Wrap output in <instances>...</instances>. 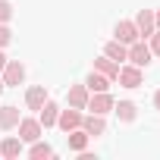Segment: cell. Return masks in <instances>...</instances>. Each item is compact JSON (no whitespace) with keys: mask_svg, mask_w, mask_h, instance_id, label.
Returning a JSON list of instances; mask_svg holds the SVG:
<instances>
[{"mask_svg":"<svg viewBox=\"0 0 160 160\" xmlns=\"http://www.w3.org/2000/svg\"><path fill=\"white\" fill-rule=\"evenodd\" d=\"M16 129H19V138H22V144H32V141H38V138L44 135V126L38 122V116H22Z\"/></svg>","mask_w":160,"mask_h":160,"instance_id":"1","label":"cell"},{"mask_svg":"<svg viewBox=\"0 0 160 160\" xmlns=\"http://www.w3.org/2000/svg\"><path fill=\"white\" fill-rule=\"evenodd\" d=\"M116 82H119L122 88H141V82H144V72H141V66H135V63H126V66H119Z\"/></svg>","mask_w":160,"mask_h":160,"instance_id":"2","label":"cell"},{"mask_svg":"<svg viewBox=\"0 0 160 160\" xmlns=\"http://www.w3.org/2000/svg\"><path fill=\"white\" fill-rule=\"evenodd\" d=\"M3 85L7 88H19L22 82H25V66L19 63V60H7V66H3Z\"/></svg>","mask_w":160,"mask_h":160,"instance_id":"3","label":"cell"},{"mask_svg":"<svg viewBox=\"0 0 160 160\" xmlns=\"http://www.w3.org/2000/svg\"><path fill=\"white\" fill-rule=\"evenodd\" d=\"M151 57H154V53H151V47L144 44V38H138V41H132V44H129V53H126V60H129V63H135V66H141V69H144V66L151 63Z\"/></svg>","mask_w":160,"mask_h":160,"instance_id":"4","label":"cell"},{"mask_svg":"<svg viewBox=\"0 0 160 160\" xmlns=\"http://www.w3.org/2000/svg\"><path fill=\"white\" fill-rule=\"evenodd\" d=\"M113 98H110V91H94L91 98H88V107L85 110H91V113H101V116H107L110 110H113Z\"/></svg>","mask_w":160,"mask_h":160,"instance_id":"5","label":"cell"},{"mask_svg":"<svg viewBox=\"0 0 160 160\" xmlns=\"http://www.w3.org/2000/svg\"><path fill=\"white\" fill-rule=\"evenodd\" d=\"M82 110L78 107H66V110H60V116H57V126L63 129V132H72V129H78L82 126Z\"/></svg>","mask_w":160,"mask_h":160,"instance_id":"6","label":"cell"},{"mask_svg":"<svg viewBox=\"0 0 160 160\" xmlns=\"http://www.w3.org/2000/svg\"><path fill=\"white\" fill-rule=\"evenodd\" d=\"M132 22H135V28H138V35H141V38H151V35L157 32V22H154V10H138V16H135Z\"/></svg>","mask_w":160,"mask_h":160,"instance_id":"7","label":"cell"},{"mask_svg":"<svg viewBox=\"0 0 160 160\" xmlns=\"http://www.w3.org/2000/svg\"><path fill=\"white\" fill-rule=\"evenodd\" d=\"M88 98H91V91L85 88V82L82 85H69V91H66V104L69 107H78V110L88 107Z\"/></svg>","mask_w":160,"mask_h":160,"instance_id":"8","label":"cell"},{"mask_svg":"<svg viewBox=\"0 0 160 160\" xmlns=\"http://www.w3.org/2000/svg\"><path fill=\"white\" fill-rule=\"evenodd\" d=\"M113 35H116V41H122L126 47H129L132 41H138V38H141L132 19H122V22H116V28H113Z\"/></svg>","mask_w":160,"mask_h":160,"instance_id":"9","label":"cell"},{"mask_svg":"<svg viewBox=\"0 0 160 160\" xmlns=\"http://www.w3.org/2000/svg\"><path fill=\"white\" fill-rule=\"evenodd\" d=\"M57 116H60V104L47 98V101L41 104V110H38V122H41L44 129H50V126H57Z\"/></svg>","mask_w":160,"mask_h":160,"instance_id":"10","label":"cell"},{"mask_svg":"<svg viewBox=\"0 0 160 160\" xmlns=\"http://www.w3.org/2000/svg\"><path fill=\"white\" fill-rule=\"evenodd\" d=\"M82 129H85L91 138H98V135L107 132V119H104L101 113H88V116H82Z\"/></svg>","mask_w":160,"mask_h":160,"instance_id":"11","label":"cell"},{"mask_svg":"<svg viewBox=\"0 0 160 160\" xmlns=\"http://www.w3.org/2000/svg\"><path fill=\"white\" fill-rule=\"evenodd\" d=\"M19 119H22L19 107H13V104H3V107H0V129H3V132L16 129V126H19Z\"/></svg>","mask_w":160,"mask_h":160,"instance_id":"12","label":"cell"},{"mask_svg":"<svg viewBox=\"0 0 160 160\" xmlns=\"http://www.w3.org/2000/svg\"><path fill=\"white\" fill-rule=\"evenodd\" d=\"M88 141H91V135L82 129V126H78V129H72V132H66V144H69V151H85L88 148Z\"/></svg>","mask_w":160,"mask_h":160,"instance_id":"13","label":"cell"},{"mask_svg":"<svg viewBox=\"0 0 160 160\" xmlns=\"http://www.w3.org/2000/svg\"><path fill=\"white\" fill-rule=\"evenodd\" d=\"M44 101H47V88H44V85H32V88L25 91V107H28V110L38 113Z\"/></svg>","mask_w":160,"mask_h":160,"instance_id":"14","label":"cell"},{"mask_svg":"<svg viewBox=\"0 0 160 160\" xmlns=\"http://www.w3.org/2000/svg\"><path fill=\"white\" fill-rule=\"evenodd\" d=\"M113 113L119 116V122H135L138 104H135V101H119V104H113Z\"/></svg>","mask_w":160,"mask_h":160,"instance_id":"15","label":"cell"},{"mask_svg":"<svg viewBox=\"0 0 160 160\" xmlns=\"http://www.w3.org/2000/svg\"><path fill=\"white\" fill-rule=\"evenodd\" d=\"M94 72H101V75H107V78H113V82H116V75H119V63H113V60L104 53V57L94 60Z\"/></svg>","mask_w":160,"mask_h":160,"instance_id":"16","label":"cell"},{"mask_svg":"<svg viewBox=\"0 0 160 160\" xmlns=\"http://www.w3.org/2000/svg\"><path fill=\"white\" fill-rule=\"evenodd\" d=\"M22 154V138H3V141H0V157H7V160H16Z\"/></svg>","mask_w":160,"mask_h":160,"instance_id":"17","label":"cell"},{"mask_svg":"<svg viewBox=\"0 0 160 160\" xmlns=\"http://www.w3.org/2000/svg\"><path fill=\"white\" fill-rule=\"evenodd\" d=\"M104 53H107V57H110L113 63H119V66H122V63H126V53H129V47H126L122 41H116V38H113V41H107Z\"/></svg>","mask_w":160,"mask_h":160,"instance_id":"18","label":"cell"},{"mask_svg":"<svg viewBox=\"0 0 160 160\" xmlns=\"http://www.w3.org/2000/svg\"><path fill=\"white\" fill-rule=\"evenodd\" d=\"M110 85H113V78H107V75H101V72H94L91 69V75H88V82H85V88L94 94V91H110Z\"/></svg>","mask_w":160,"mask_h":160,"instance_id":"19","label":"cell"},{"mask_svg":"<svg viewBox=\"0 0 160 160\" xmlns=\"http://www.w3.org/2000/svg\"><path fill=\"white\" fill-rule=\"evenodd\" d=\"M53 154H57V151H53L47 141H41V138L32 141V148H28V157H32V160H47V157H53Z\"/></svg>","mask_w":160,"mask_h":160,"instance_id":"20","label":"cell"},{"mask_svg":"<svg viewBox=\"0 0 160 160\" xmlns=\"http://www.w3.org/2000/svg\"><path fill=\"white\" fill-rule=\"evenodd\" d=\"M10 19H13V3L10 0H0V22L10 25Z\"/></svg>","mask_w":160,"mask_h":160,"instance_id":"21","label":"cell"},{"mask_svg":"<svg viewBox=\"0 0 160 160\" xmlns=\"http://www.w3.org/2000/svg\"><path fill=\"white\" fill-rule=\"evenodd\" d=\"M13 41V32H10V25L7 22H0V47H7Z\"/></svg>","mask_w":160,"mask_h":160,"instance_id":"22","label":"cell"},{"mask_svg":"<svg viewBox=\"0 0 160 160\" xmlns=\"http://www.w3.org/2000/svg\"><path fill=\"white\" fill-rule=\"evenodd\" d=\"M148 41H151V44H148V47H151V53H154V57H160V28H157Z\"/></svg>","mask_w":160,"mask_h":160,"instance_id":"23","label":"cell"},{"mask_svg":"<svg viewBox=\"0 0 160 160\" xmlns=\"http://www.w3.org/2000/svg\"><path fill=\"white\" fill-rule=\"evenodd\" d=\"M7 60H10V57L3 53V47H0V72H3V66H7Z\"/></svg>","mask_w":160,"mask_h":160,"instance_id":"24","label":"cell"},{"mask_svg":"<svg viewBox=\"0 0 160 160\" xmlns=\"http://www.w3.org/2000/svg\"><path fill=\"white\" fill-rule=\"evenodd\" d=\"M154 107H157V110H160V88H157V91H154Z\"/></svg>","mask_w":160,"mask_h":160,"instance_id":"25","label":"cell"},{"mask_svg":"<svg viewBox=\"0 0 160 160\" xmlns=\"http://www.w3.org/2000/svg\"><path fill=\"white\" fill-rule=\"evenodd\" d=\"M154 22H157V28H160V10H154Z\"/></svg>","mask_w":160,"mask_h":160,"instance_id":"26","label":"cell"},{"mask_svg":"<svg viewBox=\"0 0 160 160\" xmlns=\"http://www.w3.org/2000/svg\"><path fill=\"white\" fill-rule=\"evenodd\" d=\"M3 88H7V85H3V75H0V94H3Z\"/></svg>","mask_w":160,"mask_h":160,"instance_id":"27","label":"cell"}]
</instances>
